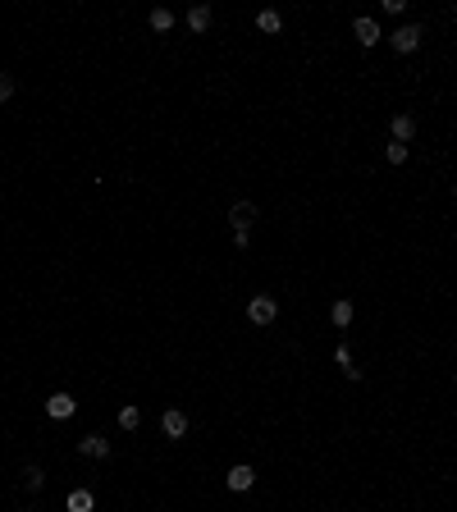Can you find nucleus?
<instances>
[{"mask_svg": "<svg viewBox=\"0 0 457 512\" xmlns=\"http://www.w3.org/2000/svg\"><path fill=\"white\" fill-rule=\"evenodd\" d=\"M251 485H256V471H251L247 462L229 467V489H233V494H242V489H251Z\"/></svg>", "mask_w": 457, "mask_h": 512, "instance_id": "nucleus-6", "label": "nucleus"}, {"mask_svg": "<svg viewBox=\"0 0 457 512\" xmlns=\"http://www.w3.org/2000/svg\"><path fill=\"white\" fill-rule=\"evenodd\" d=\"M78 453H83V458H110V439H105V434H87V439H78Z\"/></svg>", "mask_w": 457, "mask_h": 512, "instance_id": "nucleus-5", "label": "nucleus"}, {"mask_svg": "<svg viewBox=\"0 0 457 512\" xmlns=\"http://www.w3.org/2000/svg\"><path fill=\"white\" fill-rule=\"evenodd\" d=\"M73 407H78L73 393H51V398H46V417H51V421H69Z\"/></svg>", "mask_w": 457, "mask_h": 512, "instance_id": "nucleus-4", "label": "nucleus"}, {"mask_svg": "<svg viewBox=\"0 0 457 512\" xmlns=\"http://www.w3.org/2000/svg\"><path fill=\"white\" fill-rule=\"evenodd\" d=\"M388 46H393L398 55H412L416 46H421V28H416V23H403L393 37H388Z\"/></svg>", "mask_w": 457, "mask_h": 512, "instance_id": "nucleus-2", "label": "nucleus"}, {"mask_svg": "<svg viewBox=\"0 0 457 512\" xmlns=\"http://www.w3.org/2000/svg\"><path fill=\"white\" fill-rule=\"evenodd\" d=\"M275 316H279V302H275L270 293H256V297L247 302V321H251V325H275Z\"/></svg>", "mask_w": 457, "mask_h": 512, "instance_id": "nucleus-1", "label": "nucleus"}, {"mask_svg": "<svg viewBox=\"0 0 457 512\" xmlns=\"http://www.w3.org/2000/svg\"><path fill=\"white\" fill-rule=\"evenodd\" d=\"M9 96H14V78H9V73H0V105H5Z\"/></svg>", "mask_w": 457, "mask_h": 512, "instance_id": "nucleus-19", "label": "nucleus"}, {"mask_svg": "<svg viewBox=\"0 0 457 512\" xmlns=\"http://www.w3.org/2000/svg\"><path fill=\"white\" fill-rule=\"evenodd\" d=\"M119 426H124V430H138V426H142V412L133 407V403H129V407H119Z\"/></svg>", "mask_w": 457, "mask_h": 512, "instance_id": "nucleus-16", "label": "nucleus"}, {"mask_svg": "<svg viewBox=\"0 0 457 512\" xmlns=\"http://www.w3.org/2000/svg\"><path fill=\"white\" fill-rule=\"evenodd\" d=\"M151 28H155V32H170V28H174V14H170V9H151Z\"/></svg>", "mask_w": 457, "mask_h": 512, "instance_id": "nucleus-17", "label": "nucleus"}, {"mask_svg": "<svg viewBox=\"0 0 457 512\" xmlns=\"http://www.w3.org/2000/svg\"><path fill=\"white\" fill-rule=\"evenodd\" d=\"M160 430L170 434V439H183V434H188V417H183L179 407H174V412H165V417H160Z\"/></svg>", "mask_w": 457, "mask_h": 512, "instance_id": "nucleus-8", "label": "nucleus"}, {"mask_svg": "<svg viewBox=\"0 0 457 512\" xmlns=\"http://www.w3.org/2000/svg\"><path fill=\"white\" fill-rule=\"evenodd\" d=\"M334 366H343L348 380H362V371L352 366V352H348V343H338V347H334Z\"/></svg>", "mask_w": 457, "mask_h": 512, "instance_id": "nucleus-11", "label": "nucleus"}, {"mask_svg": "<svg viewBox=\"0 0 457 512\" xmlns=\"http://www.w3.org/2000/svg\"><path fill=\"white\" fill-rule=\"evenodd\" d=\"M251 220H256V206H251V201H233V206H229V225H233V234H247Z\"/></svg>", "mask_w": 457, "mask_h": 512, "instance_id": "nucleus-3", "label": "nucleus"}, {"mask_svg": "<svg viewBox=\"0 0 457 512\" xmlns=\"http://www.w3.org/2000/svg\"><path fill=\"white\" fill-rule=\"evenodd\" d=\"M407 160V142H388V165H403Z\"/></svg>", "mask_w": 457, "mask_h": 512, "instance_id": "nucleus-18", "label": "nucleus"}, {"mask_svg": "<svg viewBox=\"0 0 457 512\" xmlns=\"http://www.w3.org/2000/svg\"><path fill=\"white\" fill-rule=\"evenodd\" d=\"M23 485H28V489H42V485H46V471L37 467V462H28V467H23Z\"/></svg>", "mask_w": 457, "mask_h": 512, "instance_id": "nucleus-15", "label": "nucleus"}, {"mask_svg": "<svg viewBox=\"0 0 457 512\" xmlns=\"http://www.w3.org/2000/svg\"><path fill=\"white\" fill-rule=\"evenodd\" d=\"M188 28H192V32H206V28H210V5H192L188 9Z\"/></svg>", "mask_w": 457, "mask_h": 512, "instance_id": "nucleus-12", "label": "nucleus"}, {"mask_svg": "<svg viewBox=\"0 0 457 512\" xmlns=\"http://www.w3.org/2000/svg\"><path fill=\"white\" fill-rule=\"evenodd\" d=\"M92 508H96L92 489H73V494H69V512H92Z\"/></svg>", "mask_w": 457, "mask_h": 512, "instance_id": "nucleus-13", "label": "nucleus"}, {"mask_svg": "<svg viewBox=\"0 0 457 512\" xmlns=\"http://www.w3.org/2000/svg\"><path fill=\"white\" fill-rule=\"evenodd\" d=\"M329 321H334L338 330H348V325H352V302H348V297H338V302L329 306Z\"/></svg>", "mask_w": 457, "mask_h": 512, "instance_id": "nucleus-10", "label": "nucleus"}, {"mask_svg": "<svg viewBox=\"0 0 457 512\" xmlns=\"http://www.w3.org/2000/svg\"><path fill=\"white\" fill-rule=\"evenodd\" d=\"M416 138V119L412 114H393V142H412Z\"/></svg>", "mask_w": 457, "mask_h": 512, "instance_id": "nucleus-9", "label": "nucleus"}, {"mask_svg": "<svg viewBox=\"0 0 457 512\" xmlns=\"http://www.w3.org/2000/svg\"><path fill=\"white\" fill-rule=\"evenodd\" d=\"M256 28H261V32H279V28H284V18H279L275 9H261V14H256Z\"/></svg>", "mask_w": 457, "mask_h": 512, "instance_id": "nucleus-14", "label": "nucleus"}, {"mask_svg": "<svg viewBox=\"0 0 457 512\" xmlns=\"http://www.w3.org/2000/svg\"><path fill=\"white\" fill-rule=\"evenodd\" d=\"M352 37H357L362 46H375V42H380L384 32H380V23H375V18H366V14H362V18L352 23Z\"/></svg>", "mask_w": 457, "mask_h": 512, "instance_id": "nucleus-7", "label": "nucleus"}]
</instances>
